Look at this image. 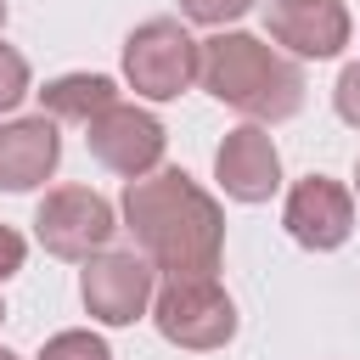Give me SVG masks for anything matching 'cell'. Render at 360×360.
<instances>
[{
  "label": "cell",
  "instance_id": "obj_1",
  "mask_svg": "<svg viewBox=\"0 0 360 360\" xmlns=\"http://www.w3.org/2000/svg\"><path fill=\"white\" fill-rule=\"evenodd\" d=\"M124 231L135 236V253L158 276H214L225 253V208L186 174V169H152L124 186L118 197Z\"/></svg>",
  "mask_w": 360,
  "mask_h": 360
},
{
  "label": "cell",
  "instance_id": "obj_2",
  "mask_svg": "<svg viewBox=\"0 0 360 360\" xmlns=\"http://www.w3.org/2000/svg\"><path fill=\"white\" fill-rule=\"evenodd\" d=\"M197 84L236 107L248 124H287L304 112V68L276 51L270 39L259 34H242V28H219L214 39H202V62H197Z\"/></svg>",
  "mask_w": 360,
  "mask_h": 360
},
{
  "label": "cell",
  "instance_id": "obj_3",
  "mask_svg": "<svg viewBox=\"0 0 360 360\" xmlns=\"http://www.w3.org/2000/svg\"><path fill=\"white\" fill-rule=\"evenodd\" d=\"M202 39L186 34L180 17H146L124 39V79L141 101H174L197 84Z\"/></svg>",
  "mask_w": 360,
  "mask_h": 360
},
{
  "label": "cell",
  "instance_id": "obj_4",
  "mask_svg": "<svg viewBox=\"0 0 360 360\" xmlns=\"http://www.w3.org/2000/svg\"><path fill=\"white\" fill-rule=\"evenodd\" d=\"M152 321L174 349H225L236 338V304L214 276H163L152 292Z\"/></svg>",
  "mask_w": 360,
  "mask_h": 360
},
{
  "label": "cell",
  "instance_id": "obj_5",
  "mask_svg": "<svg viewBox=\"0 0 360 360\" xmlns=\"http://www.w3.org/2000/svg\"><path fill=\"white\" fill-rule=\"evenodd\" d=\"M118 231V214L101 191L90 186H56L39 197L34 208V236L51 259H68V264H84L90 253H101Z\"/></svg>",
  "mask_w": 360,
  "mask_h": 360
},
{
  "label": "cell",
  "instance_id": "obj_6",
  "mask_svg": "<svg viewBox=\"0 0 360 360\" xmlns=\"http://www.w3.org/2000/svg\"><path fill=\"white\" fill-rule=\"evenodd\" d=\"M152 292H158V270L135 248H101L79 270V298L101 326H135L152 309Z\"/></svg>",
  "mask_w": 360,
  "mask_h": 360
},
{
  "label": "cell",
  "instance_id": "obj_7",
  "mask_svg": "<svg viewBox=\"0 0 360 360\" xmlns=\"http://www.w3.org/2000/svg\"><path fill=\"white\" fill-rule=\"evenodd\" d=\"M84 146H90V158H96L107 174L141 180V174H152V169L163 163L169 129H163L146 107H135V101L118 96L107 112H96V118L84 124Z\"/></svg>",
  "mask_w": 360,
  "mask_h": 360
},
{
  "label": "cell",
  "instance_id": "obj_8",
  "mask_svg": "<svg viewBox=\"0 0 360 360\" xmlns=\"http://www.w3.org/2000/svg\"><path fill=\"white\" fill-rule=\"evenodd\" d=\"M281 225L298 248L309 253H332L349 242L354 231V191L332 174H304L292 191H287V208H281Z\"/></svg>",
  "mask_w": 360,
  "mask_h": 360
},
{
  "label": "cell",
  "instance_id": "obj_9",
  "mask_svg": "<svg viewBox=\"0 0 360 360\" xmlns=\"http://www.w3.org/2000/svg\"><path fill=\"white\" fill-rule=\"evenodd\" d=\"M264 28L292 62H326V56H338L349 45L354 22H349L343 0H270Z\"/></svg>",
  "mask_w": 360,
  "mask_h": 360
},
{
  "label": "cell",
  "instance_id": "obj_10",
  "mask_svg": "<svg viewBox=\"0 0 360 360\" xmlns=\"http://www.w3.org/2000/svg\"><path fill=\"white\" fill-rule=\"evenodd\" d=\"M214 180L231 202H270L281 191V152L264 124H236L214 152Z\"/></svg>",
  "mask_w": 360,
  "mask_h": 360
},
{
  "label": "cell",
  "instance_id": "obj_11",
  "mask_svg": "<svg viewBox=\"0 0 360 360\" xmlns=\"http://www.w3.org/2000/svg\"><path fill=\"white\" fill-rule=\"evenodd\" d=\"M56 163H62L56 118L34 112V118L0 124V191H34L56 174Z\"/></svg>",
  "mask_w": 360,
  "mask_h": 360
},
{
  "label": "cell",
  "instance_id": "obj_12",
  "mask_svg": "<svg viewBox=\"0 0 360 360\" xmlns=\"http://www.w3.org/2000/svg\"><path fill=\"white\" fill-rule=\"evenodd\" d=\"M112 101H118V84L107 73H62V79H51L39 90V112L56 118V124H79V129L96 112H107Z\"/></svg>",
  "mask_w": 360,
  "mask_h": 360
},
{
  "label": "cell",
  "instance_id": "obj_13",
  "mask_svg": "<svg viewBox=\"0 0 360 360\" xmlns=\"http://www.w3.org/2000/svg\"><path fill=\"white\" fill-rule=\"evenodd\" d=\"M39 360H112V349H107V338H96V332H84V326H68V332H56V338H45V349H39Z\"/></svg>",
  "mask_w": 360,
  "mask_h": 360
},
{
  "label": "cell",
  "instance_id": "obj_14",
  "mask_svg": "<svg viewBox=\"0 0 360 360\" xmlns=\"http://www.w3.org/2000/svg\"><path fill=\"white\" fill-rule=\"evenodd\" d=\"M259 0H180V17L186 22H202V28H225L236 17H248Z\"/></svg>",
  "mask_w": 360,
  "mask_h": 360
},
{
  "label": "cell",
  "instance_id": "obj_15",
  "mask_svg": "<svg viewBox=\"0 0 360 360\" xmlns=\"http://www.w3.org/2000/svg\"><path fill=\"white\" fill-rule=\"evenodd\" d=\"M22 96H28V56L0 45V112H11Z\"/></svg>",
  "mask_w": 360,
  "mask_h": 360
},
{
  "label": "cell",
  "instance_id": "obj_16",
  "mask_svg": "<svg viewBox=\"0 0 360 360\" xmlns=\"http://www.w3.org/2000/svg\"><path fill=\"white\" fill-rule=\"evenodd\" d=\"M332 107H338L343 124L360 129V62H349V68L338 73V84H332Z\"/></svg>",
  "mask_w": 360,
  "mask_h": 360
},
{
  "label": "cell",
  "instance_id": "obj_17",
  "mask_svg": "<svg viewBox=\"0 0 360 360\" xmlns=\"http://www.w3.org/2000/svg\"><path fill=\"white\" fill-rule=\"evenodd\" d=\"M22 259H28V242H22V231L0 225V281H11V276L22 270Z\"/></svg>",
  "mask_w": 360,
  "mask_h": 360
},
{
  "label": "cell",
  "instance_id": "obj_18",
  "mask_svg": "<svg viewBox=\"0 0 360 360\" xmlns=\"http://www.w3.org/2000/svg\"><path fill=\"white\" fill-rule=\"evenodd\" d=\"M354 197H360V163H354Z\"/></svg>",
  "mask_w": 360,
  "mask_h": 360
},
{
  "label": "cell",
  "instance_id": "obj_19",
  "mask_svg": "<svg viewBox=\"0 0 360 360\" xmlns=\"http://www.w3.org/2000/svg\"><path fill=\"white\" fill-rule=\"evenodd\" d=\"M0 28H6V0H0Z\"/></svg>",
  "mask_w": 360,
  "mask_h": 360
},
{
  "label": "cell",
  "instance_id": "obj_20",
  "mask_svg": "<svg viewBox=\"0 0 360 360\" xmlns=\"http://www.w3.org/2000/svg\"><path fill=\"white\" fill-rule=\"evenodd\" d=\"M0 360H17V354H11V349H0Z\"/></svg>",
  "mask_w": 360,
  "mask_h": 360
},
{
  "label": "cell",
  "instance_id": "obj_21",
  "mask_svg": "<svg viewBox=\"0 0 360 360\" xmlns=\"http://www.w3.org/2000/svg\"><path fill=\"white\" fill-rule=\"evenodd\" d=\"M0 321H6V304H0Z\"/></svg>",
  "mask_w": 360,
  "mask_h": 360
}]
</instances>
